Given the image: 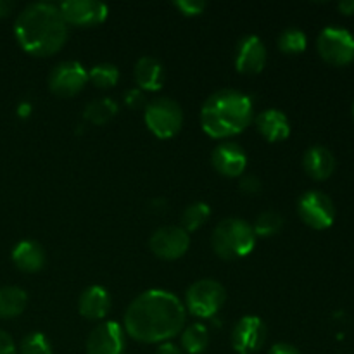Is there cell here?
<instances>
[{
	"label": "cell",
	"instance_id": "obj_17",
	"mask_svg": "<svg viewBox=\"0 0 354 354\" xmlns=\"http://www.w3.org/2000/svg\"><path fill=\"white\" fill-rule=\"evenodd\" d=\"M335 156L325 145H313L303 156V168L313 180L324 182L335 171Z\"/></svg>",
	"mask_w": 354,
	"mask_h": 354
},
{
	"label": "cell",
	"instance_id": "obj_5",
	"mask_svg": "<svg viewBox=\"0 0 354 354\" xmlns=\"http://www.w3.org/2000/svg\"><path fill=\"white\" fill-rule=\"evenodd\" d=\"M144 121L158 138H171L182 130V106L171 97H156L149 100L144 109Z\"/></svg>",
	"mask_w": 354,
	"mask_h": 354
},
{
	"label": "cell",
	"instance_id": "obj_12",
	"mask_svg": "<svg viewBox=\"0 0 354 354\" xmlns=\"http://www.w3.org/2000/svg\"><path fill=\"white\" fill-rule=\"evenodd\" d=\"M268 337L265 322L256 315H245L232 330V346L237 354H254L263 348Z\"/></svg>",
	"mask_w": 354,
	"mask_h": 354
},
{
	"label": "cell",
	"instance_id": "obj_37",
	"mask_svg": "<svg viewBox=\"0 0 354 354\" xmlns=\"http://www.w3.org/2000/svg\"><path fill=\"white\" fill-rule=\"evenodd\" d=\"M30 104H21L19 106V114L21 116H28V114H30Z\"/></svg>",
	"mask_w": 354,
	"mask_h": 354
},
{
	"label": "cell",
	"instance_id": "obj_18",
	"mask_svg": "<svg viewBox=\"0 0 354 354\" xmlns=\"http://www.w3.org/2000/svg\"><path fill=\"white\" fill-rule=\"evenodd\" d=\"M135 83L142 92H158L165 85V66L151 55H142L133 68Z\"/></svg>",
	"mask_w": 354,
	"mask_h": 354
},
{
	"label": "cell",
	"instance_id": "obj_6",
	"mask_svg": "<svg viewBox=\"0 0 354 354\" xmlns=\"http://www.w3.org/2000/svg\"><path fill=\"white\" fill-rule=\"evenodd\" d=\"M227 290L218 280L203 279L194 282L185 292V311L196 318H213L223 308Z\"/></svg>",
	"mask_w": 354,
	"mask_h": 354
},
{
	"label": "cell",
	"instance_id": "obj_28",
	"mask_svg": "<svg viewBox=\"0 0 354 354\" xmlns=\"http://www.w3.org/2000/svg\"><path fill=\"white\" fill-rule=\"evenodd\" d=\"M17 354H54L50 341L41 332H31L21 341Z\"/></svg>",
	"mask_w": 354,
	"mask_h": 354
},
{
	"label": "cell",
	"instance_id": "obj_33",
	"mask_svg": "<svg viewBox=\"0 0 354 354\" xmlns=\"http://www.w3.org/2000/svg\"><path fill=\"white\" fill-rule=\"evenodd\" d=\"M268 354H303L296 346L292 344H287V342H277L270 348Z\"/></svg>",
	"mask_w": 354,
	"mask_h": 354
},
{
	"label": "cell",
	"instance_id": "obj_38",
	"mask_svg": "<svg viewBox=\"0 0 354 354\" xmlns=\"http://www.w3.org/2000/svg\"><path fill=\"white\" fill-rule=\"evenodd\" d=\"M353 116H354V106H353Z\"/></svg>",
	"mask_w": 354,
	"mask_h": 354
},
{
	"label": "cell",
	"instance_id": "obj_2",
	"mask_svg": "<svg viewBox=\"0 0 354 354\" xmlns=\"http://www.w3.org/2000/svg\"><path fill=\"white\" fill-rule=\"evenodd\" d=\"M14 35L24 52L35 57L57 54L68 40V24L59 7L50 2H35L24 7L14 23Z\"/></svg>",
	"mask_w": 354,
	"mask_h": 354
},
{
	"label": "cell",
	"instance_id": "obj_35",
	"mask_svg": "<svg viewBox=\"0 0 354 354\" xmlns=\"http://www.w3.org/2000/svg\"><path fill=\"white\" fill-rule=\"evenodd\" d=\"M337 9L341 10L344 16H353L354 14V0H342L337 3Z\"/></svg>",
	"mask_w": 354,
	"mask_h": 354
},
{
	"label": "cell",
	"instance_id": "obj_25",
	"mask_svg": "<svg viewBox=\"0 0 354 354\" xmlns=\"http://www.w3.org/2000/svg\"><path fill=\"white\" fill-rule=\"evenodd\" d=\"M209 216H211L209 204L192 203L183 209L182 216H180V221H182L180 227H182L187 234H190V232L199 230V228L209 220Z\"/></svg>",
	"mask_w": 354,
	"mask_h": 354
},
{
	"label": "cell",
	"instance_id": "obj_30",
	"mask_svg": "<svg viewBox=\"0 0 354 354\" xmlns=\"http://www.w3.org/2000/svg\"><path fill=\"white\" fill-rule=\"evenodd\" d=\"M124 104L131 109H140V107L147 106V99H145V93L140 88H130L124 93Z\"/></svg>",
	"mask_w": 354,
	"mask_h": 354
},
{
	"label": "cell",
	"instance_id": "obj_7",
	"mask_svg": "<svg viewBox=\"0 0 354 354\" xmlns=\"http://www.w3.org/2000/svg\"><path fill=\"white\" fill-rule=\"evenodd\" d=\"M317 50L332 66H348L354 61V35L342 26H327L317 38Z\"/></svg>",
	"mask_w": 354,
	"mask_h": 354
},
{
	"label": "cell",
	"instance_id": "obj_24",
	"mask_svg": "<svg viewBox=\"0 0 354 354\" xmlns=\"http://www.w3.org/2000/svg\"><path fill=\"white\" fill-rule=\"evenodd\" d=\"M252 232H254L256 239L261 237H273V235L280 234V230L283 228V216L279 213V211H263L256 216L254 223L251 225Z\"/></svg>",
	"mask_w": 354,
	"mask_h": 354
},
{
	"label": "cell",
	"instance_id": "obj_20",
	"mask_svg": "<svg viewBox=\"0 0 354 354\" xmlns=\"http://www.w3.org/2000/svg\"><path fill=\"white\" fill-rule=\"evenodd\" d=\"M254 121L258 131L268 142H282L290 135L289 118L280 109H265Z\"/></svg>",
	"mask_w": 354,
	"mask_h": 354
},
{
	"label": "cell",
	"instance_id": "obj_3",
	"mask_svg": "<svg viewBox=\"0 0 354 354\" xmlns=\"http://www.w3.org/2000/svg\"><path fill=\"white\" fill-rule=\"evenodd\" d=\"M254 120V102L248 93L223 88L211 93L201 109V127L209 137L228 138L244 131Z\"/></svg>",
	"mask_w": 354,
	"mask_h": 354
},
{
	"label": "cell",
	"instance_id": "obj_34",
	"mask_svg": "<svg viewBox=\"0 0 354 354\" xmlns=\"http://www.w3.org/2000/svg\"><path fill=\"white\" fill-rule=\"evenodd\" d=\"M156 354H183V351L182 348H178V346L173 344V342H162L158 348V351H156Z\"/></svg>",
	"mask_w": 354,
	"mask_h": 354
},
{
	"label": "cell",
	"instance_id": "obj_9",
	"mask_svg": "<svg viewBox=\"0 0 354 354\" xmlns=\"http://www.w3.org/2000/svg\"><path fill=\"white\" fill-rule=\"evenodd\" d=\"M47 83L54 95L69 99L85 88L88 83V71L78 61H62L54 66Z\"/></svg>",
	"mask_w": 354,
	"mask_h": 354
},
{
	"label": "cell",
	"instance_id": "obj_31",
	"mask_svg": "<svg viewBox=\"0 0 354 354\" xmlns=\"http://www.w3.org/2000/svg\"><path fill=\"white\" fill-rule=\"evenodd\" d=\"M239 187H241V190L244 194L256 196V194H259V190H261V180L254 175H242Z\"/></svg>",
	"mask_w": 354,
	"mask_h": 354
},
{
	"label": "cell",
	"instance_id": "obj_10",
	"mask_svg": "<svg viewBox=\"0 0 354 354\" xmlns=\"http://www.w3.org/2000/svg\"><path fill=\"white\" fill-rule=\"evenodd\" d=\"M190 248V234H187L182 227L166 225L152 232L149 239V249L152 254L165 261H175L183 254H187Z\"/></svg>",
	"mask_w": 354,
	"mask_h": 354
},
{
	"label": "cell",
	"instance_id": "obj_14",
	"mask_svg": "<svg viewBox=\"0 0 354 354\" xmlns=\"http://www.w3.org/2000/svg\"><path fill=\"white\" fill-rule=\"evenodd\" d=\"M268 52L256 35H245L235 47V68L242 75H258L265 69Z\"/></svg>",
	"mask_w": 354,
	"mask_h": 354
},
{
	"label": "cell",
	"instance_id": "obj_36",
	"mask_svg": "<svg viewBox=\"0 0 354 354\" xmlns=\"http://www.w3.org/2000/svg\"><path fill=\"white\" fill-rule=\"evenodd\" d=\"M14 10V3L9 0H0V19L7 17Z\"/></svg>",
	"mask_w": 354,
	"mask_h": 354
},
{
	"label": "cell",
	"instance_id": "obj_11",
	"mask_svg": "<svg viewBox=\"0 0 354 354\" xmlns=\"http://www.w3.org/2000/svg\"><path fill=\"white\" fill-rule=\"evenodd\" d=\"M57 7L68 26H99L109 16V7L99 0H66Z\"/></svg>",
	"mask_w": 354,
	"mask_h": 354
},
{
	"label": "cell",
	"instance_id": "obj_27",
	"mask_svg": "<svg viewBox=\"0 0 354 354\" xmlns=\"http://www.w3.org/2000/svg\"><path fill=\"white\" fill-rule=\"evenodd\" d=\"M88 82H92L97 88H113L120 82V69L111 62H100L88 71Z\"/></svg>",
	"mask_w": 354,
	"mask_h": 354
},
{
	"label": "cell",
	"instance_id": "obj_8",
	"mask_svg": "<svg viewBox=\"0 0 354 354\" xmlns=\"http://www.w3.org/2000/svg\"><path fill=\"white\" fill-rule=\"evenodd\" d=\"M297 214L308 227L327 230L335 220L334 201L322 190H308L297 199Z\"/></svg>",
	"mask_w": 354,
	"mask_h": 354
},
{
	"label": "cell",
	"instance_id": "obj_23",
	"mask_svg": "<svg viewBox=\"0 0 354 354\" xmlns=\"http://www.w3.org/2000/svg\"><path fill=\"white\" fill-rule=\"evenodd\" d=\"M118 114V104L111 97L90 100L83 109V118L92 124H106Z\"/></svg>",
	"mask_w": 354,
	"mask_h": 354
},
{
	"label": "cell",
	"instance_id": "obj_15",
	"mask_svg": "<svg viewBox=\"0 0 354 354\" xmlns=\"http://www.w3.org/2000/svg\"><path fill=\"white\" fill-rule=\"evenodd\" d=\"M211 165L227 178H241L248 166V156L237 142H221L211 152Z\"/></svg>",
	"mask_w": 354,
	"mask_h": 354
},
{
	"label": "cell",
	"instance_id": "obj_19",
	"mask_svg": "<svg viewBox=\"0 0 354 354\" xmlns=\"http://www.w3.org/2000/svg\"><path fill=\"white\" fill-rule=\"evenodd\" d=\"M12 263L23 273H37L47 263V254L37 241H21L12 249Z\"/></svg>",
	"mask_w": 354,
	"mask_h": 354
},
{
	"label": "cell",
	"instance_id": "obj_13",
	"mask_svg": "<svg viewBox=\"0 0 354 354\" xmlns=\"http://www.w3.org/2000/svg\"><path fill=\"white\" fill-rule=\"evenodd\" d=\"M127 332L118 322H102L86 337V354H123Z\"/></svg>",
	"mask_w": 354,
	"mask_h": 354
},
{
	"label": "cell",
	"instance_id": "obj_16",
	"mask_svg": "<svg viewBox=\"0 0 354 354\" xmlns=\"http://www.w3.org/2000/svg\"><path fill=\"white\" fill-rule=\"evenodd\" d=\"M111 310V294L102 286H90L80 294L78 311L85 320H102Z\"/></svg>",
	"mask_w": 354,
	"mask_h": 354
},
{
	"label": "cell",
	"instance_id": "obj_4",
	"mask_svg": "<svg viewBox=\"0 0 354 354\" xmlns=\"http://www.w3.org/2000/svg\"><path fill=\"white\" fill-rule=\"evenodd\" d=\"M256 245V235L251 223L242 218H225L211 235V248L218 258L234 261L251 254Z\"/></svg>",
	"mask_w": 354,
	"mask_h": 354
},
{
	"label": "cell",
	"instance_id": "obj_1",
	"mask_svg": "<svg viewBox=\"0 0 354 354\" xmlns=\"http://www.w3.org/2000/svg\"><path fill=\"white\" fill-rule=\"evenodd\" d=\"M185 318V306L175 294L151 289L138 294L128 304L123 328L137 342L162 344L183 330Z\"/></svg>",
	"mask_w": 354,
	"mask_h": 354
},
{
	"label": "cell",
	"instance_id": "obj_32",
	"mask_svg": "<svg viewBox=\"0 0 354 354\" xmlns=\"http://www.w3.org/2000/svg\"><path fill=\"white\" fill-rule=\"evenodd\" d=\"M0 354H17L14 339L2 328H0Z\"/></svg>",
	"mask_w": 354,
	"mask_h": 354
},
{
	"label": "cell",
	"instance_id": "obj_29",
	"mask_svg": "<svg viewBox=\"0 0 354 354\" xmlns=\"http://www.w3.org/2000/svg\"><path fill=\"white\" fill-rule=\"evenodd\" d=\"M173 6L183 14V16H199L204 9L207 7L206 2L203 0H176Z\"/></svg>",
	"mask_w": 354,
	"mask_h": 354
},
{
	"label": "cell",
	"instance_id": "obj_22",
	"mask_svg": "<svg viewBox=\"0 0 354 354\" xmlns=\"http://www.w3.org/2000/svg\"><path fill=\"white\" fill-rule=\"evenodd\" d=\"M182 351L187 354H201L209 346V332L204 324H190L182 330Z\"/></svg>",
	"mask_w": 354,
	"mask_h": 354
},
{
	"label": "cell",
	"instance_id": "obj_26",
	"mask_svg": "<svg viewBox=\"0 0 354 354\" xmlns=\"http://www.w3.org/2000/svg\"><path fill=\"white\" fill-rule=\"evenodd\" d=\"M277 47H279L280 52H283V54L287 55L301 54V52L306 50L308 37L303 30H299V28H286V30L279 35Z\"/></svg>",
	"mask_w": 354,
	"mask_h": 354
},
{
	"label": "cell",
	"instance_id": "obj_21",
	"mask_svg": "<svg viewBox=\"0 0 354 354\" xmlns=\"http://www.w3.org/2000/svg\"><path fill=\"white\" fill-rule=\"evenodd\" d=\"M28 294L17 286H6L0 289V318L10 320L26 310Z\"/></svg>",
	"mask_w": 354,
	"mask_h": 354
}]
</instances>
